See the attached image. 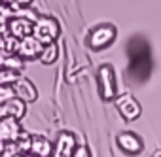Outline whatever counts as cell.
<instances>
[{"instance_id": "obj_1", "label": "cell", "mask_w": 161, "mask_h": 157, "mask_svg": "<svg viewBox=\"0 0 161 157\" xmlns=\"http://www.w3.org/2000/svg\"><path fill=\"white\" fill-rule=\"evenodd\" d=\"M59 34H61V25H59V21H57L55 17H51V15H40V17H36V21L32 23V36H34L42 46L57 42Z\"/></svg>"}, {"instance_id": "obj_2", "label": "cell", "mask_w": 161, "mask_h": 157, "mask_svg": "<svg viewBox=\"0 0 161 157\" xmlns=\"http://www.w3.org/2000/svg\"><path fill=\"white\" fill-rule=\"evenodd\" d=\"M97 87L103 100H114L118 97V82L112 64H101L97 70Z\"/></svg>"}, {"instance_id": "obj_3", "label": "cell", "mask_w": 161, "mask_h": 157, "mask_svg": "<svg viewBox=\"0 0 161 157\" xmlns=\"http://www.w3.org/2000/svg\"><path fill=\"white\" fill-rule=\"evenodd\" d=\"M116 36H118L116 27L112 23H103V25H97L91 29V32L87 36V46L93 51H103L114 44Z\"/></svg>"}, {"instance_id": "obj_4", "label": "cell", "mask_w": 161, "mask_h": 157, "mask_svg": "<svg viewBox=\"0 0 161 157\" xmlns=\"http://www.w3.org/2000/svg\"><path fill=\"white\" fill-rule=\"evenodd\" d=\"M114 104H116V110L119 112V116L125 119V121H135L140 117L142 114V106L138 102V99H135L131 93H123V95H118L114 99Z\"/></svg>"}, {"instance_id": "obj_5", "label": "cell", "mask_w": 161, "mask_h": 157, "mask_svg": "<svg viewBox=\"0 0 161 157\" xmlns=\"http://www.w3.org/2000/svg\"><path fill=\"white\" fill-rule=\"evenodd\" d=\"M116 142H118V148H119L125 155L135 157V155H140V153L144 151V142H142V138H140L136 133H133V131H123V133H119L118 138H116Z\"/></svg>"}, {"instance_id": "obj_6", "label": "cell", "mask_w": 161, "mask_h": 157, "mask_svg": "<svg viewBox=\"0 0 161 157\" xmlns=\"http://www.w3.org/2000/svg\"><path fill=\"white\" fill-rule=\"evenodd\" d=\"M76 148H78V144H76V136L72 133H68V131L59 133L49 157H74Z\"/></svg>"}, {"instance_id": "obj_7", "label": "cell", "mask_w": 161, "mask_h": 157, "mask_svg": "<svg viewBox=\"0 0 161 157\" xmlns=\"http://www.w3.org/2000/svg\"><path fill=\"white\" fill-rule=\"evenodd\" d=\"M12 89H14L15 99L23 100L25 104L34 102V100L38 99V89H36V85L29 80V78H25V76H21V78H19V80L12 85Z\"/></svg>"}, {"instance_id": "obj_8", "label": "cell", "mask_w": 161, "mask_h": 157, "mask_svg": "<svg viewBox=\"0 0 161 157\" xmlns=\"http://www.w3.org/2000/svg\"><path fill=\"white\" fill-rule=\"evenodd\" d=\"M40 51H42V44H40L32 34L27 36V38H23V40H19V42H17V49H15V53H17V57H19L21 61L38 59V57H40Z\"/></svg>"}, {"instance_id": "obj_9", "label": "cell", "mask_w": 161, "mask_h": 157, "mask_svg": "<svg viewBox=\"0 0 161 157\" xmlns=\"http://www.w3.org/2000/svg\"><path fill=\"white\" fill-rule=\"evenodd\" d=\"M8 32H10L12 38L23 40V38H27V36L32 34V21L29 17H23V15L12 17L8 21Z\"/></svg>"}, {"instance_id": "obj_10", "label": "cell", "mask_w": 161, "mask_h": 157, "mask_svg": "<svg viewBox=\"0 0 161 157\" xmlns=\"http://www.w3.org/2000/svg\"><path fill=\"white\" fill-rule=\"evenodd\" d=\"M23 134L21 125L17 119L12 117H0V142H17Z\"/></svg>"}, {"instance_id": "obj_11", "label": "cell", "mask_w": 161, "mask_h": 157, "mask_svg": "<svg viewBox=\"0 0 161 157\" xmlns=\"http://www.w3.org/2000/svg\"><path fill=\"white\" fill-rule=\"evenodd\" d=\"M51 149H53V144L46 138V136H42V134H31V140H29V155H32V157H49V153H51Z\"/></svg>"}, {"instance_id": "obj_12", "label": "cell", "mask_w": 161, "mask_h": 157, "mask_svg": "<svg viewBox=\"0 0 161 157\" xmlns=\"http://www.w3.org/2000/svg\"><path fill=\"white\" fill-rule=\"evenodd\" d=\"M27 114V104L19 99H12L4 104H0V117H12V119H21Z\"/></svg>"}, {"instance_id": "obj_13", "label": "cell", "mask_w": 161, "mask_h": 157, "mask_svg": "<svg viewBox=\"0 0 161 157\" xmlns=\"http://www.w3.org/2000/svg\"><path fill=\"white\" fill-rule=\"evenodd\" d=\"M59 57V44L53 42V44H46L42 46V51H40V62L42 64H53Z\"/></svg>"}, {"instance_id": "obj_14", "label": "cell", "mask_w": 161, "mask_h": 157, "mask_svg": "<svg viewBox=\"0 0 161 157\" xmlns=\"http://www.w3.org/2000/svg\"><path fill=\"white\" fill-rule=\"evenodd\" d=\"M21 78L19 70H12V68H0V85H14Z\"/></svg>"}, {"instance_id": "obj_15", "label": "cell", "mask_w": 161, "mask_h": 157, "mask_svg": "<svg viewBox=\"0 0 161 157\" xmlns=\"http://www.w3.org/2000/svg\"><path fill=\"white\" fill-rule=\"evenodd\" d=\"M15 95H14V89L12 85H0V104H4L8 100H12Z\"/></svg>"}, {"instance_id": "obj_16", "label": "cell", "mask_w": 161, "mask_h": 157, "mask_svg": "<svg viewBox=\"0 0 161 157\" xmlns=\"http://www.w3.org/2000/svg\"><path fill=\"white\" fill-rule=\"evenodd\" d=\"M74 157H91V155H89V149L86 146H80V148H76Z\"/></svg>"}, {"instance_id": "obj_17", "label": "cell", "mask_w": 161, "mask_h": 157, "mask_svg": "<svg viewBox=\"0 0 161 157\" xmlns=\"http://www.w3.org/2000/svg\"><path fill=\"white\" fill-rule=\"evenodd\" d=\"M152 157H161V148H159V149H155V151L152 153Z\"/></svg>"}, {"instance_id": "obj_18", "label": "cell", "mask_w": 161, "mask_h": 157, "mask_svg": "<svg viewBox=\"0 0 161 157\" xmlns=\"http://www.w3.org/2000/svg\"><path fill=\"white\" fill-rule=\"evenodd\" d=\"M27 157H32V155H27Z\"/></svg>"}]
</instances>
